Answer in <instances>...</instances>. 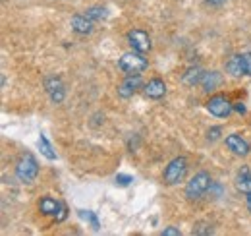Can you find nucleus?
Instances as JSON below:
<instances>
[{"label": "nucleus", "instance_id": "obj_1", "mask_svg": "<svg viewBox=\"0 0 251 236\" xmlns=\"http://www.w3.org/2000/svg\"><path fill=\"white\" fill-rule=\"evenodd\" d=\"M118 68L124 72L126 76H141L149 68V60L143 57V53L129 51V53H126V55L120 57Z\"/></svg>", "mask_w": 251, "mask_h": 236}, {"label": "nucleus", "instance_id": "obj_2", "mask_svg": "<svg viewBox=\"0 0 251 236\" xmlns=\"http://www.w3.org/2000/svg\"><path fill=\"white\" fill-rule=\"evenodd\" d=\"M188 159L186 157H174L162 171V182L166 186H176L180 184L188 175Z\"/></svg>", "mask_w": 251, "mask_h": 236}, {"label": "nucleus", "instance_id": "obj_3", "mask_svg": "<svg viewBox=\"0 0 251 236\" xmlns=\"http://www.w3.org/2000/svg\"><path fill=\"white\" fill-rule=\"evenodd\" d=\"M211 184H213V178H211V175L207 171L195 173L188 180V184H186V198L188 200H199V198H203L209 192Z\"/></svg>", "mask_w": 251, "mask_h": 236}, {"label": "nucleus", "instance_id": "obj_4", "mask_svg": "<svg viewBox=\"0 0 251 236\" xmlns=\"http://www.w3.org/2000/svg\"><path fill=\"white\" fill-rule=\"evenodd\" d=\"M37 175H39V163H37V159L33 157L31 153L22 155L20 161H18V165H16V177H18V180L24 182V184H31L33 180L37 178Z\"/></svg>", "mask_w": 251, "mask_h": 236}, {"label": "nucleus", "instance_id": "obj_5", "mask_svg": "<svg viewBox=\"0 0 251 236\" xmlns=\"http://www.w3.org/2000/svg\"><path fill=\"white\" fill-rule=\"evenodd\" d=\"M207 111L215 118H228L234 111V105L226 95L217 93V95H211V99L207 101Z\"/></svg>", "mask_w": 251, "mask_h": 236}, {"label": "nucleus", "instance_id": "obj_6", "mask_svg": "<svg viewBox=\"0 0 251 236\" xmlns=\"http://www.w3.org/2000/svg\"><path fill=\"white\" fill-rule=\"evenodd\" d=\"M45 91L49 95V99L54 103V105H60L66 97V88H64V82L58 76H47L45 78Z\"/></svg>", "mask_w": 251, "mask_h": 236}, {"label": "nucleus", "instance_id": "obj_7", "mask_svg": "<svg viewBox=\"0 0 251 236\" xmlns=\"http://www.w3.org/2000/svg\"><path fill=\"white\" fill-rule=\"evenodd\" d=\"M127 45L131 47V51L145 55L151 51V37L143 30H131L127 31Z\"/></svg>", "mask_w": 251, "mask_h": 236}, {"label": "nucleus", "instance_id": "obj_8", "mask_svg": "<svg viewBox=\"0 0 251 236\" xmlns=\"http://www.w3.org/2000/svg\"><path fill=\"white\" fill-rule=\"evenodd\" d=\"M224 144H226V148L230 149L234 155H238V157H248L251 151V146L240 134H228L226 140H224Z\"/></svg>", "mask_w": 251, "mask_h": 236}, {"label": "nucleus", "instance_id": "obj_9", "mask_svg": "<svg viewBox=\"0 0 251 236\" xmlns=\"http://www.w3.org/2000/svg\"><path fill=\"white\" fill-rule=\"evenodd\" d=\"M141 86H143L141 76H127L124 82L118 86V95L122 99H129V97H133L137 93V89L141 88Z\"/></svg>", "mask_w": 251, "mask_h": 236}, {"label": "nucleus", "instance_id": "obj_10", "mask_svg": "<svg viewBox=\"0 0 251 236\" xmlns=\"http://www.w3.org/2000/svg\"><path fill=\"white\" fill-rule=\"evenodd\" d=\"M143 91H145V95L149 97V99H162L164 95H166V84H164V80H160V78H153V80H149L145 86H143Z\"/></svg>", "mask_w": 251, "mask_h": 236}, {"label": "nucleus", "instance_id": "obj_11", "mask_svg": "<svg viewBox=\"0 0 251 236\" xmlns=\"http://www.w3.org/2000/svg\"><path fill=\"white\" fill-rule=\"evenodd\" d=\"M93 24L85 14H77L70 20V26H72V31H75L77 35H89L93 31Z\"/></svg>", "mask_w": 251, "mask_h": 236}, {"label": "nucleus", "instance_id": "obj_12", "mask_svg": "<svg viewBox=\"0 0 251 236\" xmlns=\"http://www.w3.org/2000/svg\"><path fill=\"white\" fill-rule=\"evenodd\" d=\"M222 74L217 72V70H211V72H205L203 74V80H201V88L205 93H213L222 86Z\"/></svg>", "mask_w": 251, "mask_h": 236}, {"label": "nucleus", "instance_id": "obj_13", "mask_svg": "<svg viewBox=\"0 0 251 236\" xmlns=\"http://www.w3.org/2000/svg\"><path fill=\"white\" fill-rule=\"evenodd\" d=\"M203 74H205L203 68H199V66H189L188 70L182 74V84H184L186 88H195L197 84H201Z\"/></svg>", "mask_w": 251, "mask_h": 236}, {"label": "nucleus", "instance_id": "obj_14", "mask_svg": "<svg viewBox=\"0 0 251 236\" xmlns=\"http://www.w3.org/2000/svg\"><path fill=\"white\" fill-rule=\"evenodd\" d=\"M236 188H238V192H242V194H246V196L251 192L250 167H242V169L238 171V175H236Z\"/></svg>", "mask_w": 251, "mask_h": 236}, {"label": "nucleus", "instance_id": "obj_15", "mask_svg": "<svg viewBox=\"0 0 251 236\" xmlns=\"http://www.w3.org/2000/svg\"><path fill=\"white\" fill-rule=\"evenodd\" d=\"M60 207H62V204H60V202H56V200H54V198H50V196H45V198H41V200H39V211H41L43 215L54 217V215L60 211Z\"/></svg>", "mask_w": 251, "mask_h": 236}, {"label": "nucleus", "instance_id": "obj_16", "mask_svg": "<svg viewBox=\"0 0 251 236\" xmlns=\"http://www.w3.org/2000/svg\"><path fill=\"white\" fill-rule=\"evenodd\" d=\"M224 70H226L232 78L244 76L246 72H244V66H242V57H240V55H232L230 59L224 62Z\"/></svg>", "mask_w": 251, "mask_h": 236}, {"label": "nucleus", "instance_id": "obj_17", "mask_svg": "<svg viewBox=\"0 0 251 236\" xmlns=\"http://www.w3.org/2000/svg\"><path fill=\"white\" fill-rule=\"evenodd\" d=\"M39 149H41V153L49 159V161H56V151L52 149V146H50V142L47 140V136L45 134H39Z\"/></svg>", "mask_w": 251, "mask_h": 236}, {"label": "nucleus", "instance_id": "obj_18", "mask_svg": "<svg viewBox=\"0 0 251 236\" xmlns=\"http://www.w3.org/2000/svg\"><path fill=\"white\" fill-rule=\"evenodd\" d=\"M85 16H87L91 22H100V20H104V18L108 16V10H106L104 6H91V8H87Z\"/></svg>", "mask_w": 251, "mask_h": 236}, {"label": "nucleus", "instance_id": "obj_19", "mask_svg": "<svg viewBox=\"0 0 251 236\" xmlns=\"http://www.w3.org/2000/svg\"><path fill=\"white\" fill-rule=\"evenodd\" d=\"M77 215L83 219V221H87V223H91V227H93V231H99L100 229V223H99V217L95 215L93 211H85V209H79L77 211Z\"/></svg>", "mask_w": 251, "mask_h": 236}, {"label": "nucleus", "instance_id": "obj_20", "mask_svg": "<svg viewBox=\"0 0 251 236\" xmlns=\"http://www.w3.org/2000/svg\"><path fill=\"white\" fill-rule=\"evenodd\" d=\"M191 235H213V229L209 227V225H205V223H199V225H195L193 227V231H191Z\"/></svg>", "mask_w": 251, "mask_h": 236}, {"label": "nucleus", "instance_id": "obj_21", "mask_svg": "<svg viewBox=\"0 0 251 236\" xmlns=\"http://www.w3.org/2000/svg\"><path fill=\"white\" fill-rule=\"evenodd\" d=\"M240 57H242V66H244L246 76H250L251 78V53H242Z\"/></svg>", "mask_w": 251, "mask_h": 236}, {"label": "nucleus", "instance_id": "obj_22", "mask_svg": "<svg viewBox=\"0 0 251 236\" xmlns=\"http://www.w3.org/2000/svg\"><path fill=\"white\" fill-rule=\"evenodd\" d=\"M220 134H222V128H220V126H213V128H209V132H207V140L213 144V142L219 140Z\"/></svg>", "mask_w": 251, "mask_h": 236}, {"label": "nucleus", "instance_id": "obj_23", "mask_svg": "<svg viewBox=\"0 0 251 236\" xmlns=\"http://www.w3.org/2000/svg\"><path fill=\"white\" fill-rule=\"evenodd\" d=\"M131 180H133V178L129 177V175H116V184H118V186H129Z\"/></svg>", "mask_w": 251, "mask_h": 236}, {"label": "nucleus", "instance_id": "obj_24", "mask_svg": "<svg viewBox=\"0 0 251 236\" xmlns=\"http://www.w3.org/2000/svg\"><path fill=\"white\" fill-rule=\"evenodd\" d=\"M66 217H68V207H66V206L62 204V207H60V211H58V213L54 215V221H56V223H62V221L66 219Z\"/></svg>", "mask_w": 251, "mask_h": 236}, {"label": "nucleus", "instance_id": "obj_25", "mask_svg": "<svg viewBox=\"0 0 251 236\" xmlns=\"http://www.w3.org/2000/svg\"><path fill=\"white\" fill-rule=\"evenodd\" d=\"M160 235L162 236H180L182 233H180V229H176V227H166Z\"/></svg>", "mask_w": 251, "mask_h": 236}, {"label": "nucleus", "instance_id": "obj_26", "mask_svg": "<svg viewBox=\"0 0 251 236\" xmlns=\"http://www.w3.org/2000/svg\"><path fill=\"white\" fill-rule=\"evenodd\" d=\"M207 6H222V4H226L228 0H203Z\"/></svg>", "mask_w": 251, "mask_h": 236}, {"label": "nucleus", "instance_id": "obj_27", "mask_svg": "<svg viewBox=\"0 0 251 236\" xmlns=\"http://www.w3.org/2000/svg\"><path fill=\"white\" fill-rule=\"evenodd\" d=\"M234 111L240 113V115H244V113H246V105H244V103H238V105H234Z\"/></svg>", "mask_w": 251, "mask_h": 236}, {"label": "nucleus", "instance_id": "obj_28", "mask_svg": "<svg viewBox=\"0 0 251 236\" xmlns=\"http://www.w3.org/2000/svg\"><path fill=\"white\" fill-rule=\"evenodd\" d=\"M248 211L251 213V192L248 194Z\"/></svg>", "mask_w": 251, "mask_h": 236}]
</instances>
